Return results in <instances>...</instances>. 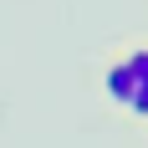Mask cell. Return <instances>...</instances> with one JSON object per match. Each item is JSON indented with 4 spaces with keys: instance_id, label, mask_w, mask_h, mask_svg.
Masks as SVG:
<instances>
[{
    "instance_id": "cell-2",
    "label": "cell",
    "mask_w": 148,
    "mask_h": 148,
    "mask_svg": "<svg viewBox=\"0 0 148 148\" xmlns=\"http://www.w3.org/2000/svg\"><path fill=\"white\" fill-rule=\"evenodd\" d=\"M107 97L128 107V97H133V72H128V61H112V66H107Z\"/></svg>"
},
{
    "instance_id": "cell-1",
    "label": "cell",
    "mask_w": 148,
    "mask_h": 148,
    "mask_svg": "<svg viewBox=\"0 0 148 148\" xmlns=\"http://www.w3.org/2000/svg\"><path fill=\"white\" fill-rule=\"evenodd\" d=\"M123 61H128V72H133V97H128V107H133V118H148V46H133Z\"/></svg>"
}]
</instances>
